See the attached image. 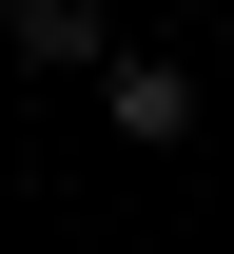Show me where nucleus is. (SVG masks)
Here are the masks:
<instances>
[{"mask_svg":"<svg viewBox=\"0 0 234 254\" xmlns=\"http://www.w3.org/2000/svg\"><path fill=\"white\" fill-rule=\"evenodd\" d=\"M0 39L20 59H98V0H0Z\"/></svg>","mask_w":234,"mask_h":254,"instance_id":"2","label":"nucleus"},{"mask_svg":"<svg viewBox=\"0 0 234 254\" xmlns=\"http://www.w3.org/2000/svg\"><path fill=\"white\" fill-rule=\"evenodd\" d=\"M117 137H195V59H117Z\"/></svg>","mask_w":234,"mask_h":254,"instance_id":"1","label":"nucleus"}]
</instances>
